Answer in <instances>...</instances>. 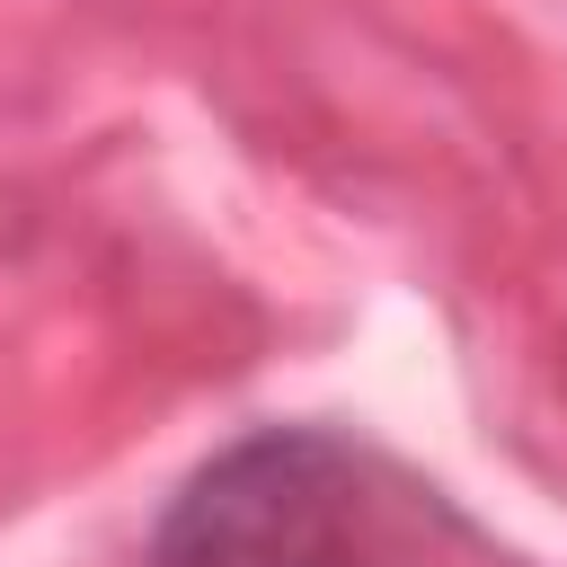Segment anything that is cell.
<instances>
[{"label": "cell", "instance_id": "1", "mask_svg": "<svg viewBox=\"0 0 567 567\" xmlns=\"http://www.w3.org/2000/svg\"><path fill=\"white\" fill-rule=\"evenodd\" d=\"M151 567H372L363 461L310 425L230 443L168 505Z\"/></svg>", "mask_w": 567, "mask_h": 567}]
</instances>
